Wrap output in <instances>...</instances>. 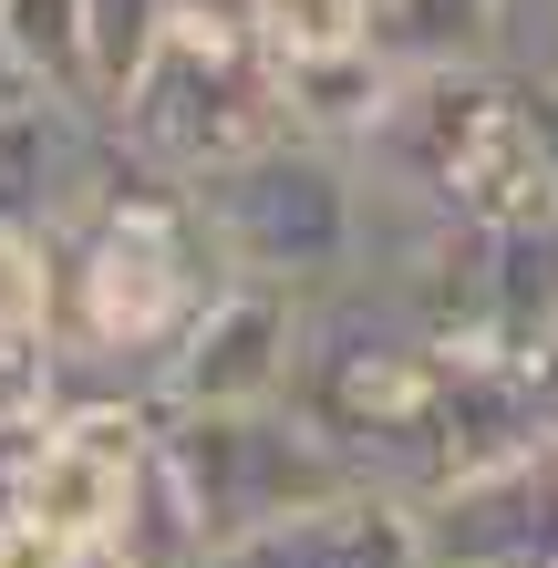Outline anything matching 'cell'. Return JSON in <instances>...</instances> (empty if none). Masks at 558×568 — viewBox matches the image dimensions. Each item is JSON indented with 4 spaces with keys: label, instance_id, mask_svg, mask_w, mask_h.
Wrapping results in <instances>:
<instances>
[{
    "label": "cell",
    "instance_id": "obj_1",
    "mask_svg": "<svg viewBox=\"0 0 558 568\" xmlns=\"http://www.w3.org/2000/svg\"><path fill=\"white\" fill-rule=\"evenodd\" d=\"M217 290H227V258L207 239V217H196V196L176 176H155V165L114 155L104 196L62 227V311H52L62 383L73 393H155Z\"/></svg>",
    "mask_w": 558,
    "mask_h": 568
},
{
    "label": "cell",
    "instance_id": "obj_2",
    "mask_svg": "<svg viewBox=\"0 0 558 568\" xmlns=\"http://www.w3.org/2000/svg\"><path fill=\"white\" fill-rule=\"evenodd\" d=\"M445 393H455V362L414 331V311L383 280H342L332 300H311L290 414L342 455L352 486H393V496H414V507L435 486H455Z\"/></svg>",
    "mask_w": 558,
    "mask_h": 568
},
{
    "label": "cell",
    "instance_id": "obj_3",
    "mask_svg": "<svg viewBox=\"0 0 558 568\" xmlns=\"http://www.w3.org/2000/svg\"><path fill=\"white\" fill-rule=\"evenodd\" d=\"M363 186L404 196V207L445 217V227H528L558 217L548 165H538V124H528V83L507 62H466V73H414L393 124L352 155Z\"/></svg>",
    "mask_w": 558,
    "mask_h": 568
},
{
    "label": "cell",
    "instance_id": "obj_4",
    "mask_svg": "<svg viewBox=\"0 0 558 568\" xmlns=\"http://www.w3.org/2000/svg\"><path fill=\"white\" fill-rule=\"evenodd\" d=\"M114 145L135 165H155V176H176V186H207L227 165L290 145L280 62L258 52L239 0H186L176 11V31L155 42L135 93L114 104Z\"/></svg>",
    "mask_w": 558,
    "mask_h": 568
},
{
    "label": "cell",
    "instance_id": "obj_5",
    "mask_svg": "<svg viewBox=\"0 0 558 568\" xmlns=\"http://www.w3.org/2000/svg\"><path fill=\"white\" fill-rule=\"evenodd\" d=\"M207 239L227 258V280L290 290V300H332L342 280H363V165L332 145H270L227 176L186 186Z\"/></svg>",
    "mask_w": 558,
    "mask_h": 568
},
{
    "label": "cell",
    "instance_id": "obj_6",
    "mask_svg": "<svg viewBox=\"0 0 558 568\" xmlns=\"http://www.w3.org/2000/svg\"><path fill=\"white\" fill-rule=\"evenodd\" d=\"M166 465L186 486L207 548H239V538H270V527L311 517L321 496H342V455L290 414V404H258V414H166Z\"/></svg>",
    "mask_w": 558,
    "mask_h": 568
},
{
    "label": "cell",
    "instance_id": "obj_7",
    "mask_svg": "<svg viewBox=\"0 0 558 568\" xmlns=\"http://www.w3.org/2000/svg\"><path fill=\"white\" fill-rule=\"evenodd\" d=\"M301 321H311V300L258 290V280H227L207 311H196V331L176 342L155 404H166V414H258V404H290Z\"/></svg>",
    "mask_w": 558,
    "mask_h": 568
},
{
    "label": "cell",
    "instance_id": "obj_8",
    "mask_svg": "<svg viewBox=\"0 0 558 568\" xmlns=\"http://www.w3.org/2000/svg\"><path fill=\"white\" fill-rule=\"evenodd\" d=\"M435 568H558V455H507L424 496Z\"/></svg>",
    "mask_w": 558,
    "mask_h": 568
},
{
    "label": "cell",
    "instance_id": "obj_9",
    "mask_svg": "<svg viewBox=\"0 0 558 568\" xmlns=\"http://www.w3.org/2000/svg\"><path fill=\"white\" fill-rule=\"evenodd\" d=\"M114 124L104 114H73V104H42V93H21L11 114H0V227H73L93 196L114 176Z\"/></svg>",
    "mask_w": 558,
    "mask_h": 568
},
{
    "label": "cell",
    "instance_id": "obj_10",
    "mask_svg": "<svg viewBox=\"0 0 558 568\" xmlns=\"http://www.w3.org/2000/svg\"><path fill=\"white\" fill-rule=\"evenodd\" d=\"M393 104H404V73L363 42V52H321V62H280V114L301 145H332V155H363Z\"/></svg>",
    "mask_w": 558,
    "mask_h": 568
},
{
    "label": "cell",
    "instance_id": "obj_11",
    "mask_svg": "<svg viewBox=\"0 0 558 568\" xmlns=\"http://www.w3.org/2000/svg\"><path fill=\"white\" fill-rule=\"evenodd\" d=\"M290 568H435V548H424V507L393 486H342L321 496L311 517L280 527Z\"/></svg>",
    "mask_w": 558,
    "mask_h": 568
},
{
    "label": "cell",
    "instance_id": "obj_12",
    "mask_svg": "<svg viewBox=\"0 0 558 568\" xmlns=\"http://www.w3.org/2000/svg\"><path fill=\"white\" fill-rule=\"evenodd\" d=\"M124 486H135V465H114V455H93L83 434H42V455H31V476L11 496V517L31 527H52V538H73V548H114V527H124Z\"/></svg>",
    "mask_w": 558,
    "mask_h": 568
},
{
    "label": "cell",
    "instance_id": "obj_13",
    "mask_svg": "<svg viewBox=\"0 0 558 568\" xmlns=\"http://www.w3.org/2000/svg\"><path fill=\"white\" fill-rule=\"evenodd\" d=\"M0 62H11V83H21V93H42V104L104 114L83 0H0Z\"/></svg>",
    "mask_w": 558,
    "mask_h": 568
},
{
    "label": "cell",
    "instance_id": "obj_14",
    "mask_svg": "<svg viewBox=\"0 0 558 568\" xmlns=\"http://www.w3.org/2000/svg\"><path fill=\"white\" fill-rule=\"evenodd\" d=\"M507 0H373V52L393 73H466V62H497Z\"/></svg>",
    "mask_w": 558,
    "mask_h": 568
},
{
    "label": "cell",
    "instance_id": "obj_15",
    "mask_svg": "<svg viewBox=\"0 0 558 568\" xmlns=\"http://www.w3.org/2000/svg\"><path fill=\"white\" fill-rule=\"evenodd\" d=\"M114 558H124V568H207V558H217L207 527H196V507H186V486H176V465H166V445L135 465V486H124Z\"/></svg>",
    "mask_w": 558,
    "mask_h": 568
},
{
    "label": "cell",
    "instance_id": "obj_16",
    "mask_svg": "<svg viewBox=\"0 0 558 568\" xmlns=\"http://www.w3.org/2000/svg\"><path fill=\"white\" fill-rule=\"evenodd\" d=\"M486 290H497V321L507 342H558V217H528V227H497L486 239Z\"/></svg>",
    "mask_w": 558,
    "mask_h": 568
},
{
    "label": "cell",
    "instance_id": "obj_17",
    "mask_svg": "<svg viewBox=\"0 0 558 568\" xmlns=\"http://www.w3.org/2000/svg\"><path fill=\"white\" fill-rule=\"evenodd\" d=\"M176 11H186V0H83V21H93V83H104V124H114L124 93H135V73L155 62V42L176 31Z\"/></svg>",
    "mask_w": 558,
    "mask_h": 568
},
{
    "label": "cell",
    "instance_id": "obj_18",
    "mask_svg": "<svg viewBox=\"0 0 558 568\" xmlns=\"http://www.w3.org/2000/svg\"><path fill=\"white\" fill-rule=\"evenodd\" d=\"M248 31L270 62H321L373 42V0H248Z\"/></svg>",
    "mask_w": 558,
    "mask_h": 568
},
{
    "label": "cell",
    "instance_id": "obj_19",
    "mask_svg": "<svg viewBox=\"0 0 558 568\" xmlns=\"http://www.w3.org/2000/svg\"><path fill=\"white\" fill-rule=\"evenodd\" d=\"M52 311H62V239L0 227V342H52Z\"/></svg>",
    "mask_w": 558,
    "mask_h": 568
},
{
    "label": "cell",
    "instance_id": "obj_20",
    "mask_svg": "<svg viewBox=\"0 0 558 568\" xmlns=\"http://www.w3.org/2000/svg\"><path fill=\"white\" fill-rule=\"evenodd\" d=\"M62 393V342H0V434H52Z\"/></svg>",
    "mask_w": 558,
    "mask_h": 568
},
{
    "label": "cell",
    "instance_id": "obj_21",
    "mask_svg": "<svg viewBox=\"0 0 558 568\" xmlns=\"http://www.w3.org/2000/svg\"><path fill=\"white\" fill-rule=\"evenodd\" d=\"M497 62L517 83L558 73V0H507V31H497Z\"/></svg>",
    "mask_w": 558,
    "mask_h": 568
},
{
    "label": "cell",
    "instance_id": "obj_22",
    "mask_svg": "<svg viewBox=\"0 0 558 568\" xmlns=\"http://www.w3.org/2000/svg\"><path fill=\"white\" fill-rule=\"evenodd\" d=\"M0 568H83V548L31 527V517H0Z\"/></svg>",
    "mask_w": 558,
    "mask_h": 568
},
{
    "label": "cell",
    "instance_id": "obj_23",
    "mask_svg": "<svg viewBox=\"0 0 558 568\" xmlns=\"http://www.w3.org/2000/svg\"><path fill=\"white\" fill-rule=\"evenodd\" d=\"M528 124H538V165H548V196H558V73L528 83Z\"/></svg>",
    "mask_w": 558,
    "mask_h": 568
},
{
    "label": "cell",
    "instance_id": "obj_24",
    "mask_svg": "<svg viewBox=\"0 0 558 568\" xmlns=\"http://www.w3.org/2000/svg\"><path fill=\"white\" fill-rule=\"evenodd\" d=\"M11 104H21V83H11V62H0V114H11Z\"/></svg>",
    "mask_w": 558,
    "mask_h": 568
},
{
    "label": "cell",
    "instance_id": "obj_25",
    "mask_svg": "<svg viewBox=\"0 0 558 568\" xmlns=\"http://www.w3.org/2000/svg\"><path fill=\"white\" fill-rule=\"evenodd\" d=\"M548 455H558V424H548Z\"/></svg>",
    "mask_w": 558,
    "mask_h": 568
},
{
    "label": "cell",
    "instance_id": "obj_26",
    "mask_svg": "<svg viewBox=\"0 0 558 568\" xmlns=\"http://www.w3.org/2000/svg\"><path fill=\"white\" fill-rule=\"evenodd\" d=\"M239 11H248V0H239Z\"/></svg>",
    "mask_w": 558,
    "mask_h": 568
}]
</instances>
